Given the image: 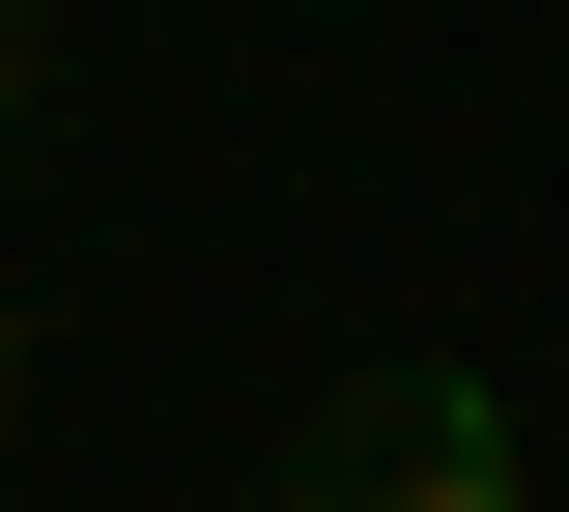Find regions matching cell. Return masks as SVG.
Returning <instances> with one entry per match:
<instances>
[{
    "label": "cell",
    "mask_w": 569,
    "mask_h": 512,
    "mask_svg": "<svg viewBox=\"0 0 569 512\" xmlns=\"http://www.w3.org/2000/svg\"><path fill=\"white\" fill-rule=\"evenodd\" d=\"M0 399H29V313H0Z\"/></svg>",
    "instance_id": "obj_3"
},
{
    "label": "cell",
    "mask_w": 569,
    "mask_h": 512,
    "mask_svg": "<svg viewBox=\"0 0 569 512\" xmlns=\"http://www.w3.org/2000/svg\"><path fill=\"white\" fill-rule=\"evenodd\" d=\"M284 512H512V399H485V370H370Z\"/></svg>",
    "instance_id": "obj_1"
},
{
    "label": "cell",
    "mask_w": 569,
    "mask_h": 512,
    "mask_svg": "<svg viewBox=\"0 0 569 512\" xmlns=\"http://www.w3.org/2000/svg\"><path fill=\"white\" fill-rule=\"evenodd\" d=\"M0 114H58V86H29V0H0Z\"/></svg>",
    "instance_id": "obj_2"
}]
</instances>
